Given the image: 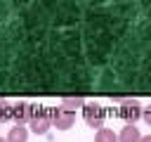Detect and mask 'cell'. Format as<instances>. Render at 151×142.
<instances>
[{
  "mask_svg": "<svg viewBox=\"0 0 151 142\" xmlns=\"http://www.w3.org/2000/svg\"><path fill=\"white\" fill-rule=\"evenodd\" d=\"M142 114H144V111H142V106H139L137 99H123L120 106H118V116L125 121V125H127V123L134 125V121H139Z\"/></svg>",
  "mask_w": 151,
  "mask_h": 142,
  "instance_id": "6da1fadb",
  "label": "cell"
},
{
  "mask_svg": "<svg viewBox=\"0 0 151 142\" xmlns=\"http://www.w3.org/2000/svg\"><path fill=\"white\" fill-rule=\"evenodd\" d=\"M83 118H85V123L90 125V128H94V130H99V128H104V121H106V111L99 106V104H85L83 106Z\"/></svg>",
  "mask_w": 151,
  "mask_h": 142,
  "instance_id": "7a4b0ae2",
  "label": "cell"
},
{
  "mask_svg": "<svg viewBox=\"0 0 151 142\" xmlns=\"http://www.w3.org/2000/svg\"><path fill=\"white\" fill-rule=\"evenodd\" d=\"M73 123H76V114H71V111H64V109H59V111H52V125H54L57 130H68Z\"/></svg>",
  "mask_w": 151,
  "mask_h": 142,
  "instance_id": "3957f363",
  "label": "cell"
},
{
  "mask_svg": "<svg viewBox=\"0 0 151 142\" xmlns=\"http://www.w3.org/2000/svg\"><path fill=\"white\" fill-rule=\"evenodd\" d=\"M28 125H31V130H33L35 135H45V133L52 128V116H50V114H42V111H40V114H33V118H31Z\"/></svg>",
  "mask_w": 151,
  "mask_h": 142,
  "instance_id": "277c9868",
  "label": "cell"
},
{
  "mask_svg": "<svg viewBox=\"0 0 151 142\" xmlns=\"http://www.w3.org/2000/svg\"><path fill=\"white\" fill-rule=\"evenodd\" d=\"M12 118L17 121V125H24L26 121L31 123V118H33V109H31L28 104H17V106L12 109Z\"/></svg>",
  "mask_w": 151,
  "mask_h": 142,
  "instance_id": "5b68a950",
  "label": "cell"
},
{
  "mask_svg": "<svg viewBox=\"0 0 151 142\" xmlns=\"http://www.w3.org/2000/svg\"><path fill=\"white\" fill-rule=\"evenodd\" d=\"M142 137L144 135L137 130V125H130V123L118 133V142H142Z\"/></svg>",
  "mask_w": 151,
  "mask_h": 142,
  "instance_id": "8992f818",
  "label": "cell"
},
{
  "mask_svg": "<svg viewBox=\"0 0 151 142\" xmlns=\"http://www.w3.org/2000/svg\"><path fill=\"white\" fill-rule=\"evenodd\" d=\"M26 140H28L26 125H14V128L7 133V142H26Z\"/></svg>",
  "mask_w": 151,
  "mask_h": 142,
  "instance_id": "52a82bcc",
  "label": "cell"
},
{
  "mask_svg": "<svg viewBox=\"0 0 151 142\" xmlns=\"http://www.w3.org/2000/svg\"><path fill=\"white\" fill-rule=\"evenodd\" d=\"M83 106H85V102H83L80 97H64V99H61V109H64V111L76 114V111L83 109Z\"/></svg>",
  "mask_w": 151,
  "mask_h": 142,
  "instance_id": "ba28073f",
  "label": "cell"
},
{
  "mask_svg": "<svg viewBox=\"0 0 151 142\" xmlns=\"http://www.w3.org/2000/svg\"><path fill=\"white\" fill-rule=\"evenodd\" d=\"M94 142H118V135L109 128H99L97 135H94Z\"/></svg>",
  "mask_w": 151,
  "mask_h": 142,
  "instance_id": "9c48e42d",
  "label": "cell"
},
{
  "mask_svg": "<svg viewBox=\"0 0 151 142\" xmlns=\"http://www.w3.org/2000/svg\"><path fill=\"white\" fill-rule=\"evenodd\" d=\"M142 118H144V121H146V123L151 125V104H149V109H146V111L142 114Z\"/></svg>",
  "mask_w": 151,
  "mask_h": 142,
  "instance_id": "30bf717a",
  "label": "cell"
},
{
  "mask_svg": "<svg viewBox=\"0 0 151 142\" xmlns=\"http://www.w3.org/2000/svg\"><path fill=\"white\" fill-rule=\"evenodd\" d=\"M142 142H151V135H144V137H142Z\"/></svg>",
  "mask_w": 151,
  "mask_h": 142,
  "instance_id": "8fae6325",
  "label": "cell"
},
{
  "mask_svg": "<svg viewBox=\"0 0 151 142\" xmlns=\"http://www.w3.org/2000/svg\"><path fill=\"white\" fill-rule=\"evenodd\" d=\"M0 142H7V140H2V137H0Z\"/></svg>",
  "mask_w": 151,
  "mask_h": 142,
  "instance_id": "7c38bea8",
  "label": "cell"
}]
</instances>
